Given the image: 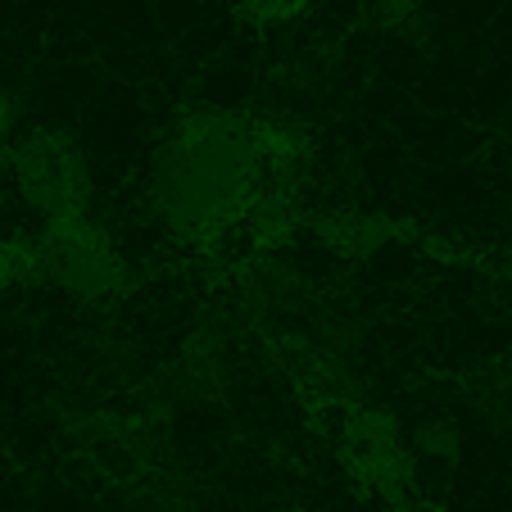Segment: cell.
Listing matches in <instances>:
<instances>
[{
  "mask_svg": "<svg viewBox=\"0 0 512 512\" xmlns=\"http://www.w3.org/2000/svg\"><path fill=\"white\" fill-rule=\"evenodd\" d=\"M14 182L23 200L46 213L50 223L78 218L87 204V164L55 132H32L28 141L14 145Z\"/></svg>",
  "mask_w": 512,
  "mask_h": 512,
  "instance_id": "1",
  "label": "cell"
}]
</instances>
